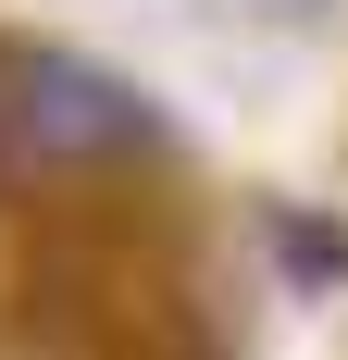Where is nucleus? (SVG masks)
<instances>
[{
    "label": "nucleus",
    "mask_w": 348,
    "mask_h": 360,
    "mask_svg": "<svg viewBox=\"0 0 348 360\" xmlns=\"http://www.w3.org/2000/svg\"><path fill=\"white\" fill-rule=\"evenodd\" d=\"M13 124H25L37 149H125L137 137V112L112 100L100 75H63V63H37L25 87H13Z\"/></svg>",
    "instance_id": "f257e3e1"
},
{
    "label": "nucleus",
    "mask_w": 348,
    "mask_h": 360,
    "mask_svg": "<svg viewBox=\"0 0 348 360\" xmlns=\"http://www.w3.org/2000/svg\"><path fill=\"white\" fill-rule=\"evenodd\" d=\"M286 261H299V274H348V249H336V236H311V224H286Z\"/></svg>",
    "instance_id": "f03ea898"
}]
</instances>
